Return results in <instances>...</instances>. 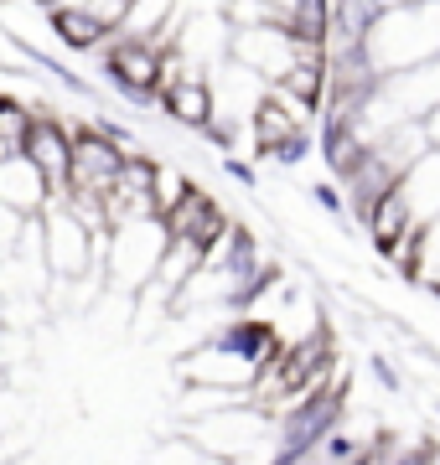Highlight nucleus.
Masks as SVG:
<instances>
[{
  "label": "nucleus",
  "mask_w": 440,
  "mask_h": 465,
  "mask_svg": "<svg viewBox=\"0 0 440 465\" xmlns=\"http://www.w3.org/2000/svg\"><path fill=\"white\" fill-rule=\"evenodd\" d=\"M32 104L26 99H0V155H21L26 140H32Z\"/></svg>",
  "instance_id": "ddd939ff"
},
{
  "label": "nucleus",
  "mask_w": 440,
  "mask_h": 465,
  "mask_svg": "<svg viewBox=\"0 0 440 465\" xmlns=\"http://www.w3.org/2000/svg\"><path fill=\"white\" fill-rule=\"evenodd\" d=\"M228 57H238L244 67H255L259 78L280 84L290 73V63L301 57V42L290 36L285 21H259V26H234V47Z\"/></svg>",
  "instance_id": "20e7f679"
},
{
  "label": "nucleus",
  "mask_w": 440,
  "mask_h": 465,
  "mask_svg": "<svg viewBox=\"0 0 440 465\" xmlns=\"http://www.w3.org/2000/svg\"><path fill=\"white\" fill-rule=\"evenodd\" d=\"M26 223H32V213H21V207H11V202H0V259H5V253H16Z\"/></svg>",
  "instance_id": "dca6fc26"
},
{
  "label": "nucleus",
  "mask_w": 440,
  "mask_h": 465,
  "mask_svg": "<svg viewBox=\"0 0 440 465\" xmlns=\"http://www.w3.org/2000/svg\"><path fill=\"white\" fill-rule=\"evenodd\" d=\"M125 166V145L115 130H73V166H68V192H109L115 171Z\"/></svg>",
  "instance_id": "39448f33"
},
{
  "label": "nucleus",
  "mask_w": 440,
  "mask_h": 465,
  "mask_svg": "<svg viewBox=\"0 0 440 465\" xmlns=\"http://www.w3.org/2000/svg\"><path fill=\"white\" fill-rule=\"evenodd\" d=\"M425 124H430V140L440 145V109H430V114H425Z\"/></svg>",
  "instance_id": "f3484780"
},
{
  "label": "nucleus",
  "mask_w": 440,
  "mask_h": 465,
  "mask_svg": "<svg viewBox=\"0 0 440 465\" xmlns=\"http://www.w3.org/2000/svg\"><path fill=\"white\" fill-rule=\"evenodd\" d=\"M171 16H176V0H130V11H125L115 36H145V42H155V32Z\"/></svg>",
  "instance_id": "f8f14e48"
},
{
  "label": "nucleus",
  "mask_w": 440,
  "mask_h": 465,
  "mask_svg": "<svg viewBox=\"0 0 440 465\" xmlns=\"http://www.w3.org/2000/svg\"><path fill=\"white\" fill-rule=\"evenodd\" d=\"M109 78H115L135 104H161V67L166 47H155L145 36H109Z\"/></svg>",
  "instance_id": "7ed1b4c3"
},
{
  "label": "nucleus",
  "mask_w": 440,
  "mask_h": 465,
  "mask_svg": "<svg viewBox=\"0 0 440 465\" xmlns=\"http://www.w3.org/2000/svg\"><path fill=\"white\" fill-rule=\"evenodd\" d=\"M192 192V182H186V171L176 166H155V182H151V202H155V217H166L176 202Z\"/></svg>",
  "instance_id": "4468645a"
},
{
  "label": "nucleus",
  "mask_w": 440,
  "mask_h": 465,
  "mask_svg": "<svg viewBox=\"0 0 440 465\" xmlns=\"http://www.w3.org/2000/svg\"><path fill=\"white\" fill-rule=\"evenodd\" d=\"M415 223H420V217H415V207H409V197H405V182H399L394 192H384V197L373 202V213H368V223H363V232L373 238V249H378V253H389L394 243L415 228Z\"/></svg>",
  "instance_id": "9d476101"
},
{
  "label": "nucleus",
  "mask_w": 440,
  "mask_h": 465,
  "mask_svg": "<svg viewBox=\"0 0 440 465\" xmlns=\"http://www.w3.org/2000/svg\"><path fill=\"white\" fill-rule=\"evenodd\" d=\"M373 67L389 78L405 67H420L430 57H440V21H435V0H415V5H389L373 16L368 47Z\"/></svg>",
  "instance_id": "f257e3e1"
},
{
  "label": "nucleus",
  "mask_w": 440,
  "mask_h": 465,
  "mask_svg": "<svg viewBox=\"0 0 440 465\" xmlns=\"http://www.w3.org/2000/svg\"><path fill=\"white\" fill-rule=\"evenodd\" d=\"M52 32L63 36L73 52H94V47H104V42L115 36V26L99 21L84 0H78V5H52Z\"/></svg>",
  "instance_id": "9b49d317"
},
{
  "label": "nucleus",
  "mask_w": 440,
  "mask_h": 465,
  "mask_svg": "<svg viewBox=\"0 0 440 465\" xmlns=\"http://www.w3.org/2000/svg\"><path fill=\"white\" fill-rule=\"evenodd\" d=\"M52 197H57V192H52V182L36 171V161L26 150H21V155H0V202H11V207L36 217Z\"/></svg>",
  "instance_id": "1a4fd4ad"
},
{
  "label": "nucleus",
  "mask_w": 440,
  "mask_h": 465,
  "mask_svg": "<svg viewBox=\"0 0 440 465\" xmlns=\"http://www.w3.org/2000/svg\"><path fill=\"white\" fill-rule=\"evenodd\" d=\"M161 109H166L176 124H186V130H207V119L218 114V94H213V78H207L203 67L182 73V78H176L166 94H161Z\"/></svg>",
  "instance_id": "6e6552de"
},
{
  "label": "nucleus",
  "mask_w": 440,
  "mask_h": 465,
  "mask_svg": "<svg viewBox=\"0 0 440 465\" xmlns=\"http://www.w3.org/2000/svg\"><path fill=\"white\" fill-rule=\"evenodd\" d=\"M420 284L440 295V217L425 223V259H420Z\"/></svg>",
  "instance_id": "2eb2a0df"
},
{
  "label": "nucleus",
  "mask_w": 440,
  "mask_h": 465,
  "mask_svg": "<svg viewBox=\"0 0 440 465\" xmlns=\"http://www.w3.org/2000/svg\"><path fill=\"white\" fill-rule=\"evenodd\" d=\"M228 228H234V217L223 213L203 186H192V192H186V197L166 213V232H176V238H197L203 249H213Z\"/></svg>",
  "instance_id": "423d86ee"
},
{
  "label": "nucleus",
  "mask_w": 440,
  "mask_h": 465,
  "mask_svg": "<svg viewBox=\"0 0 440 465\" xmlns=\"http://www.w3.org/2000/svg\"><path fill=\"white\" fill-rule=\"evenodd\" d=\"M166 217H130V223H115V232H109V243H104V274H109V284L115 290H130V295H140L145 284H151L155 264H161V249H166Z\"/></svg>",
  "instance_id": "f03ea898"
},
{
  "label": "nucleus",
  "mask_w": 440,
  "mask_h": 465,
  "mask_svg": "<svg viewBox=\"0 0 440 465\" xmlns=\"http://www.w3.org/2000/svg\"><path fill=\"white\" fill-rule=\"evenodd\" d=\"M26 155L36 161V171L52 182V192H68V166H73V130L63 119L36 114L32 140H26Z\"/></svg>",
  "instance_id": "0eeeda50"
}]
</instances>
